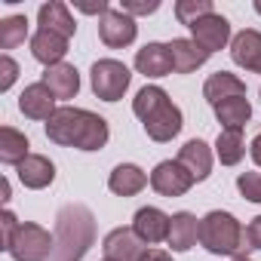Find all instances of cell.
<instances>
[{
	"label": "cell",
	"mask_w": 261,
	"mask_h": 261,
	"mask_svg": "<svg viewBox=\"0 0 261 261\" xmlns=\"http://www.w3.org/2000/svg\"><path fill=\"white\" fill-rule=\"evenodd\" d=\"M108 120L86 108H59L46 120V139L62 148L101 151L108 145Z\"/></svg>",
	"instance_id": "1"
},
{
	"label": "cell",
	"mask_w": 261,
	"mask_h": 261,
	"mask_svg": "<svg viewBox=\"0 0 261 261\" xmlns=\"http://www.w3.org/2000/svg\"><path fill=\"white\" fill-rule=\"evenodd\" d=\"M56 249L49 261H80L95 243V215L83 203H68L56 215Z\"/></svg>",
	"instance_id": "2"
},
{
	"label": "cell",
	"mask_w": 261,
	"mask_h": 261,
	"mask_svg": "<svg viewBox=\"0 0 261 261\" xmlns=\"http://www.w3.org/2000/svg\"><path fill=\"white\" fill-rule=\"evenodd\" d=\"M133 111L136 117L142 120L145 133L154 139V142H172L181 126H185V117H181V108L166 95V89L160 86H145L139 89V95L133 98Z\"/></svg>",
	"instance_id": "3"
},
{
	"label": "cell",
	"mask_w": 261,
	"mask_h": 261,
	"mask_svg": "<svg viewBox=\"0 0 261 261\" xmlns=\"http://www.w3.org/2000/svg\"><path fill=\"white\" fill-rule=\"evenodd\" d=\"M200 246L212 255H230V258L249 255L252 249L249 233L237 221V215L221 212V209H212L209 215L200 218Z\"/></svg>",
	"instance_id": "4"
},
{
	"label": "cell",
	"mask_w": 261,
	"mask_h": 261,
	"mask_svg": "<svg viewBox=\"0 0 261 261\" xmlns=\"http://www.w3.org/2000/svg\"><path fill=\"white\" fill-rule=\"evenodd\" d=\"M53 249H56V237L34 221H22L13 243L7 246V252L16 261H49Z\"/></svg>",
	"instance_id": "5"
},
{
	"label": "cell",
	"mask_w": 261,
	"mask_h": 261,
	"mask_svg": "<svg viewBox=\"0 0 261 261\" xmlns=\"http://www.w3.org/2000/svg\"><path fill=\"white\" fill-rule=\"evenodd\" d=\"M89 83H92V92L101 101H120L126 95L129 83H133V74L117 59H98L89 71Z\"/></svg>",
	"instance_id": "6"
},
{
	"label": "cell",
	"mask_w": 261,
	"mask_h": 261,
	"mask_svg": "<svg viewBox=\"0 0 261 261\" xmlns=\"http://www.w3.org/2000/svg\"><path fill=\"white\" fill-rule=\"evenodd\" d=\"M98 37H101L105 46L123 49V46H129V43H136L139 25H136L133 16L123 13V10H108V13L98 19Z\"/></svg>",
	"instance_id": "7"
},
{
	"label": "cell",
	"mask_w": 261,
	"mask_h": 261,
	"mask_svg": "<svg viewBox=\"0 0 261 261\" xmlns=\"http://www.w3.org/2000/svg\"><path fill=\"white\" fill-rule=\"evenodd\" d=\"M194 175L178 163V160H163L154 166L151 172V188L160 194V197H185L191 188H194Z\"/></svg>",
	"instance_id": "8"
},
{
	"label": "cell",
	"mask_w": 261,
	"mask_h": 261,
	"mask_svg": "<svg viewBox=\"0 0 261 261\" xmlns=\"http://www.w3.org/2000/svg\"><path fill=\"white\" fill-rule=\"evenodd\" d=\"M101 252H105V261H142V255L148 249L133 227H114L105 237Z\"/></svg>",
	"instance_id": "9"
},
{
	"label": "cell",
	"mask_w": 261,
	"mask_h": 261,
	"mask_svg": "<svg viewBox=\"0 0 261 261\" xmlns=\"http://www.w3.org/2000/svg\"><path fill=\"white\" fill-rule=\"evenodd\" d=\"M191 34H194V43H200L209 56L218 53V49H224V46L233 40V37H230V22H227L224 16H218V13L200 19V22L191 28Z\"/></svg>",
	"instance_id": "10"
},
{
	"label": "cell",
	"mask_w": 261,
	"mask_h": 261,
	"mask_svg": "<svg viewBox=\"0 0 261 261\" xmlns=\"http://www.w3.org/2000/svg\"><path fill=\"white\" fill-rule=\"evenodd\" d=\"M169 224H172V215H166L157 206H142L133 218V230L139 233L142 243H151V246L169 237Z\"/></svg>",
	"instance_id": "11"
},
{
	"label": "cell",
	"mask_w": 261,
	"mask_h": 261,
	"mask_svg": "<svg viewBox=\"0 0 261 261\" xmlns=\"http://www.w3.org/2000/svg\"><path fill=\"white\" fill-rule=\"evenodd\" d=\"M56 95H53V89L43 83V80H37V83H31V86H25V92L19 95V111L25 114V117H31V120H49L59 108H56Z\"/></svg>",
	"instance_id": "12"
},
{
	"label": "cell",
	"mask_w": 261,
	"mask_h": 261,
	"mask_svg": "<svg viewBox=\"0 0 261 261\" xmlns=\"http://www.w3.org/2000/svg\"><path fill=\"white\" fill-rule=\"evenodd\" d=\"M230 59L240 68H246L252 74H261V31H255V28L240 31L230 40Z\"/></svg>",
	"instance_id": "13"
},
{
	"label": "cell",
	"mask_w": 261,
	"mask_h": 261,
	"mask_svg": "<svg viewBox=\"0 0 261 261\" xmlns=\"http://www.w3.org/2000/svg\"><path fill=\"white\" fill-rule=\"evenodd\" d=\"M136 71L145 74V77H166L172 74V53H169V43H145L139 53H136Z\"/></svg>",
	"instance_id": "14"
},
{
	"label": "cell",
	"mask_w": 261,
	"mask_h": 261,
	"mask_svg": "<svg viewBox=\"0 0 261 261\" xmlns=\"http://www.w3.org/2000/svg\"><path fill=\"white\" fill-rule=\"evenodd\" d=\"M37 22H40L43 31H53V34H59L65 40H71L74 31H77V22H74L71 10L62 4V0H49V4H43L37 10Z\"/></svg>",
	"instance_id": "15"
},
{
	"label": "cell",
	"mask_w": 261,
	"mask_h": 261,
	"mask_svg": "<svg viewBox=\"0 0 261 261\" xmlns=\"http://www.w3.org/2000/svg\"><path fill=\"white\" fill-rule=\"evenodd\" d=\"M169 53H172L175 74H191V71L203 68L206 59H209V53L200 43H194V37H175V40H169Z\"/></svg>",
	"instance_id": "16"
},
{
	"label": "cell",
	"mask_w": 261,
	"mask_h": 261,
	"mask_svg": "<svg viewBox=\"0 0 261 261\" xmlns=\"http://www.w3.org/2000/svg\"><path fill=\"white\" fill-rule=\"evenodd\" d=\"M178 163L194 175V181H206L209 172H212V151L203 139H191L181 145L178 151Z\"/></svg>",
	"instance_id": "17"
},
{
	"label": "cell",
	"mask_w": 261,
	"mask_h": 261,
	"mask_svg": "<svg viewBox=\"0 0 261 261\" xmlns=\"http://www.w3.org/2000/svg\"><path fill=\"white\" fill-rule=\"evenodd\" d=\"M16 172H19V181L25 188H31V191H43V188H49L56 181V166L43 154H31L25 163L16 166Z\"/></svg>",
	"instance_id": "18"
},
{
	"label": "cell",
	"mask_w": 261,
	"mask_h": 261,
	"mask_svg": "<svg viewBox=\"0 0 261 261\" xmlns=\"http://www.w3.org/2000/svg\"><path fill=\"white\" fill-rule=\"evenodd\" d=\"M197 240H200V221H197V215L175 212L172 215V224H169V237H166L169 249L172 252H188V249L197 246Z\"/></svg>",
	"instance_id": "19"
},
{
	"label": "cell",
	"mask_w": 261,
	"mask_h": 261,
	"mask_svg": "<svg viewBox=\"0 0 261 261\" xmlns=\"http://www.w3.org/2000/svg\"><path fill=\"white\" fill-rule=\"evenodd\" d=\"M43 83L53 89V95H56L59 101L74 98V95L80 92V74H77V68L68 65V62L46 68V71H43Z\"/></svg>",
	"instance_id": "20"
},
{
	"label": "cell",
	"mask_w": 261,
	"mask_h": 261,
	"mask_svg": "<svg viewBox=\"0 0 261 261\" xmlns=\"http://www.w3.org/2000/svg\"><path fill=\"white\" fill-rule=\"evenodd\" d=\"M151 178L136 166V163H120L114 166V172L108 175V188L117 194V197H136L139 191H145Z\"/></svg>",
	"instance_id": "21"
},
{
	"label": "cell",
	"mask_w": 261,
	"mask_h": 261,
	"mask_svg": "<svg viewBox=\"0 0 261 261\" xmlns=\"http://www.w3.org/2000/svg\"><path fill=\"white\" fill-rule=\"evenodd\" d=\"M65 53H68V40L59 37V34H53V31H43V28H40V31L31 37V56H34L40 65H46V68L62 65Z\"/></svg>",
	"instance_id": "22"
},
{
	"label": "cell",
	"mask_w": 261,
	"mask_h": 261,
	"mask_svg": "<svg viewBox=\"0 0 261 261\" xmlns=\"http://www.w3.org/2000/svg\"><path fill=\"white\" fill-rule=\"evenodd\" d=\"M203 95H206V101L215 108V105H221V101H227V98H233V95H246V83H243L237 74H230V71H218V74H212V77L203 83Z\"/></svg>",
	"instance_id": "23"
},
{
	"label": "cell",
	"mask_w": 261,
	"mask_h": 261,
	"mask_svg": "<svg viewBox=\"0 0 261 261\" xmlns=\"http://www.w3.org/2000/svg\"><path fill=\"white\" fill-rule=\"evenodd\" d=\"M31 157V142L25 133H19V129L13 126H4L0 129V163L7 166H19Z\"/></svg>",
	"instance_id": "24"
},
{
	"label": "cell",
	"mask_w": 261,
	"mask_h": 261,
	"mask_svg": "<svg viewBox=\"0 0 261 261\" xmlns=\"http://www.w3.org/2000/svg\"><path fill=\"white\" fill-rule=\"evenodd\" d=\"M212 111H215L221 129H243V126L249 123V117H252V105H249L246 95H233V98L215 105Z\"/></svg>",
	"instance_id": "25"
},
{
	"label": "cell",
	"mask_w": 261,
	"mask_h": 261,
	"mask_svg": "<svg viewBox=\"0 0 261 261\" xmlns=\"http://www.w3.org/2000/svg\"><path fill=\"white\" fill-rule=\"evenodd\" d=\"M215 157L221 160V166H237L246 157L243 129H221L215 139Z\"/></svg>",
	"instance_id": "26"
},
{
	"label": "cell",
	"mask_w": 261,
	"mask_h": 261,
	"mask_svg": "<svg viewBox=\"0 0 261 261\" xmlns=\"http://www.w3.org/2000/svg\"><path fill=\"white\" fill-rule=\"evenodd\" d=\"M28 37V16H10L0 22V49H16Z\"/></svg>",
	"instance_id": "27"
},
{
	"label": "cell",
	"mask_w": 261,
	"mask_h": 261,
	"mask_svg": "<svg viewBox=\"0 0 261 261\" xmlns=\"http://www.w3.org/2000/svg\"><path fill=\"white\" fill-rule=\"evenodd\" d=\"M212 13H215L212 0H178V4H175V19L181 25H188V28H194L200 19L212 16Z\"/></svg>",
	"instance_id": "28"
},
{
	"label": "cell",
	"mask_w": 261,
	"mask_h": 261,
	"mask_svg": "<svg viewBox=\"0 0 261 261\" xmlns=\"http://www.w3.org/2000/svg\"><path fill=\"white\" fill-rule=\"evenodd\" d=\"M237 188L249 203H261V172H240Z\"/></svg>",
	"instance_id": "29"
},
{
	"label": "cell",
	"mask_w": 261,
	"mask_h": 261,
	"mask_svg": "<svg viewBox=\"0 0 261 261\" xmlns=\"http://www.w3.org/2000/svg\"><path fill=\"white\" fill-rule=\"evenodd\" d=\"M123 13H129V16H151V13H157L160 10V0H123V7H120Z\"/></svg>",
	"instance_id": "30"
},
{
	"label": "cell",
	"mask_w": 261,
	"mask_h": 261,
	"mask_svg": "<svg viewBox=\"0 0 261 261\" xmlns=\"http://www.w3.org/2000/svg\"><path fill=\"white\" fill-rule=\"evenodd\" d=\"M16 77H19V65L10 56H4V59H0V92H7L16 83Z\"/></svg>",
	"instance_id": "31"
},
{
	"label": "cell",
	"mask_w": 261,
	"mask_h": 261,
	"mask_svg": "<svg viewBox=\"0 0 261 261\" xmlns=\"http://www.w3.org/2000/svg\"><path fill=\"white\" fill-rule=\"evenodd\" d=\"M19 224H22V221L13 215V209H4V215H0V227H4V249L13 243V237H16Z\"/></svg>",
	"instance_id": "32"
},
{
	"label": "cell",
	"mask_w": 261,
	"mask_h": 261,
	"mask_svg": "<svg viewBox=\"0 0 261 261\" xmlns=\"http://www.w3.org/2000/svg\"><path fill=\"white\" fill-rule=\"evenodd\" d=\"M80 13H86V16H105L111 7H108V0H98V4H74Z\"/></svg>",
	"instance_id": "33"
},
{
	"label": "cell",
	"mask_w": 261,
	"mask_h": 261,
	"mask_svg": "<svg viewBox=\"0 0 261 261\" xmlns=\"http://www.w3.org/2000/svg\"><path fill=\"white\" fill-rule=\"evenodd\" d=\"M246 233H249L252 249H261V215H258V218H252V224L246 227Z\"/></svg>",
	"instance_id": "34"
},
{
	"label": "cell",
	"mask_w": 261,
	"mask_h": 261,
	"mask_svg": "<svg viewBox=\"0 0 261 261\" xmlns=\"http://www.w3.org/2000/svg\"><path fill=\"white\" fill-rule=\"evenodd\" d=\"M142 261H172V255L163 252V249H148V252L142 255Z\"/></svg>",
	"instance_id": "35"
},
{
	"label": "cell",
	"mask_w": 261,
	"mask_h": 261,
	"mask_svg": "<svg viewBox=\"0 0 261 261\" xmlns=\"http://www.w3.org/2000/svg\"><path fill=\"white\" fill-rule=\"evenodd\" d=\"M249 154H252V160H255V166H261V133L252 139V145H249Z\"/></svg>",
	"instance_id": "36"
},
{
	"label": "cell",
	"mask_w": 261,
	"mask_h": 261,
	"mask_svg": "<svg viewBox=\"0 0 261 261\" xmlns=\"http://www.w3.org/2000/svg\"><path fill=\"white\" fill-rule=\"evenodd\" d=\"M10 197H13V188H10V181L4 178V203H10Z\"/></svg>",
	"instance_id": "37"
},
{
	"label": "cell",
	"mask_w": 261,
	"mask_h": 261,
	"mask_svg": "<svg viewBox=\"0 0 261 261\" xmlns=\"http://www.w3.org/2000/svg\"><path fill=\"white\" fill-rule=\"evenodd\" d=\"M255 13H258V16H261V0H255Z\"/></svg>",
	"instance_id": "38"
},
{
	"label": "cell",
	"mask_w": 261,
	"mask_h": 261,
	"mask_svg": "<svg viewBox=\"0 0 261 261\" xmlns=\"http://www.w3.org/2000/svg\"><path fill=\"white\" fill-rule=\"evenodd\" d=\"M233 261H252V258H249V255H240V258H233Z\"/></svg>",
	"instance_id": "39"
},
{
	"label": "cell",
	"mask_w": 261,
	"mask_h": 261,
	"mask_svg": "<svg viewBox=\"0 0 261 261\" xmlns=\"http://www.w3.org/2000/svg\"><path fill=\"white\" fill-rule=\"evenodd\" d=\"M258 95H261V92H258Z\"/></svg>",
	"instance_id": "40"
}]
</instances>
